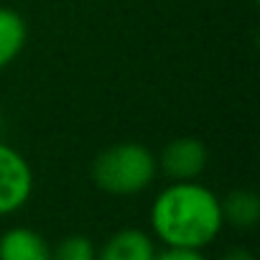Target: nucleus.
<instances>
[{
	"label": "nucleus",
	"mask_w": 260,
	"mask_h": 260,
	"mask_svg": "<svg viewBox=\"0 0 260 260\" xmlns=\"http://www.w3.org/2000/svg\"><path fill=\"white\" fill-rule=\"evenodd\" d=\"M34 191V171L21 151L0 141V217L18 212Z\"/></svg>",
	"instance_id": "3"
},
{
	"label": "nucleus",
	"mask_w": 260,
	"mask_h": 260,
	"mask_svg": "<svg viewBox=\"0 0 260 260\" xmlns=\"http://www.w3.org/2000/svg\"><path fill=\"white\" fill-rule=\"evenodd\" d=\"M0 260H51V245L31 227H11L0 235Z\"/></svg>",
	"instance_id": "6"
},
{
	"label": "nucleus",
	"mask_w": 260,
	"mask_h": 260,
	"mask_svg": "<svg viewBox=\"0 0 260 260\" xmlns=\"http://www.w3.org/2000/svg\"><path fill=\"white\" fill-rule=\"evenodd\" d=\"M51 260H97V247L84 235H69L51 250Z\"/></svg>",
	"instance_id": "9"
},
{
	"label": "nucleus",
	"mask_w": 260,
	"mask_h": 260,
	"mask_svg": "<svg viewBox=\"0 0 260 260\" xmlns=\"http://www.w3.org/2000/svg\"><path fill=\"white\" fill-rule=\"evenodd\" d=\"M153 257H156L153 237L136 227L117 230L97 250V260H153Z\"/></svg>",
	"instance_id": "5"
},
{
	"label": "nucleus",
	"mask_w": 260,
	"mask_h": 260,
	"mask_svg": "<svg viewBox=\"0 0 260 260\" xmlns=\"http://www.w3.org/2000/svg\"><path fill=\"white\" fill-rule=\"evenodd\" d=\"M156 156L133 141L112 143L92 161V181L97 189L112 197H133L146 191L156 181Z\"/></svg>",
	"instance_id": "2"
},
{
	"label": "nucleus",
	"mask_w": 260,
	"mask_h": 260,
	"mask_svg": "<svg viewBox=\"0 0 260 260\" xmlns=\"http://www.w3.org/2000/svg\"><path fill=\"white\" fill-rule=\"evenodd\" d=\"M153 260H207V257L202 255V250H194V247H164V250H156Z\"/></svg>",
	"instance_id": "10"
},
{
	"label": "nucleus",
	"mask_w": 260,
	"mask_h": 260,
	"mask_svg": "<svg viewBox=\"0 0 260 260\" xmlns=\"http://www.w3.org/2000/svg\"><path fill=\"white\" fill-rule=\"evenodd\" d=\"M222 227L219 197L199 181H171L151 204V230L166 247L202 250Z\"/></svg>",
	"instance_id": "1"
},
{
	"label": "nucleus",
	"mask_w": 260,
	"mask_h": 260,
	"mask_svg": "<svg viewBox=\"0 0 260 260\" xmlns=\"http://www.w3.org/2000/svg\"><path fill=\"white\" fill-rule=\"evenodd\" d=\"M219 260H255V255H252L250 250H245V247H232V250H227Z\"/></svg>",
	"instance_id": "11"
},
{
	"label": "nucleus",
	"mask_w": 260,
	"mask_h": 260,
	"mask_svg": "<svg viewBox=\"0 0 260 260\" xmlns=\"http://www.w3.org/2000/svg\"><path fill=\"white\" fill-rule=\"evenodd\" d=\"M222 222L235 230H252L260 219V197L250 189H232L219 199Z\"/></svg>",
	"instance_id": "7"
},
{
	"label": "nucleus",
	"mask_w": 260,
	"mask_h": 260,
	"mask_svg": "<svg viewBox=\"0 0 260 260\" xmlns=\"http://www.w3.org/2000/svg\"><path fill=\"white\" fill-rule=\"evenodd\" d=\"M207 164H209L207 146L191 136H181V138L169 141L156 158L158 171L169 181H197L204 174Z\"/></svg>",
	"instance_id": "4"
},
{
	"label": "nucleus",
	"mask_w": 260,
	"mask_h": 260,
	"mask_svg": "<svg viewBox=\"0 0 260 260\" xmlns=\"http://www.w3.org/2000/svg\"><path fill=\"white\" fill-rule=\"evenodd\" d=\"M28 39L26 21L18 11L0 6V69H6L18 59Z\"/></svg>",
	"instance_id": "8"
}]
</instances>
